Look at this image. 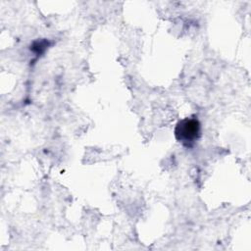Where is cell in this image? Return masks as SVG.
I'll return each instance as SVG.
<instances>
[{
	"label": "cell",
	"mask_w": 251,
	"mask_h": 251,
	"mask_svg": "<svg viewBox=\"0 0 251 251\" xmlns=\"http://www.w3.org/2000/svg\"><path fill=\"white\" fill-rule=\"evenodd\" d=\"M174 132L182 146L192 148L201 137V124L197 118L187 117L176 123Z\"/></svg>",
	"instance_id": "6da1fadb"
},
{
	"label": "cell",
	"mask_w": 251,
	"mask_h": 251,
	"mask_svg": "<svg viewBox=\"0 0 251 251\" xmlns=\"http://www.w3.org/2000/svg\"><path fill=\"white\" fill-rule=\"evenodd\" d=\"M49 45V41L48 40H37L34 41L33 44L30 46V50L32 52H34L36 55L42 54L46 48H48Z\"/></svg>",
	"instance_id": "7a4b0ae2"
}]
</instances>
